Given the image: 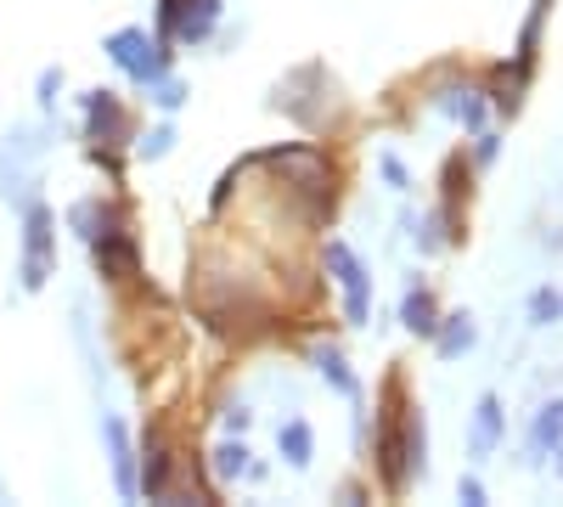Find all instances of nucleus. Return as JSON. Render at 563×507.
<instances>
[{
  "mask_svg": "<svg viewBox=\"0 0 563 507\" xmlns=\"http://www.w3.org/2000/svg\"><path fill=\"white\" fill-rule=\"evenodd\" d=\"M57 85H63L57 68H45V74H40V108H52V102H57Z\"/></svg>",
  "mask_w": 563,
  "mask_h": 507,
  "instance_id": "nucleus-22",
  "label": "nucleus"
},
{
  "mask_svg": "<svg viewBox=\"0 0 563 507\" xmlns=\"http://www.w3.org/2000/svg\"><path fill=\"white\" fill-rule=\"evenodd\" d=\"M547 456H552V474H558V480H563V445H552V451H547Z\"/></svg>",
  "mask_w": 563,
  "mask_h": 507,
  "instance_id": "nucleus-26",
  "label": "nucleus"
},
{
  "mask_svg": "<svg viewBox=\"0 0 563 507\" xmlns=\"http://www.w3.org/2000/svg\"><path fill=\"white\" fill-rule=\"evenodd\" d=\"M501 429H507V418H501V400H496V395H479V406H474V423H467V456H490V451L501 445Z\"/></svg>",
  "mask_w": 563,
  "mask_h": 507,
  "instance_id": "nucleus-8",
  "label": "nucleus"
},
{
  "mask_svg": "<svg viewBox=\"0 0 563 507\" xmlns=\"http://www.w3.org/2000/svg\"><path fill=\"white\" fill-rule=\"evenodd\" d=\"M249 456H254V451H249L243 440H220L209 469H214V480H243V474H249Z\"/></svg>",
  "mask_w": 563,
  "mask_h": 507,
  "instance_id": "nucleus-17",
  "label": "nucleus"
},
{
  "mask_svg": "<svg viewBox=\"0 0 563 507\" xmlns=\"http://www.w3.org/2000/svg\"><path fill=\"white\" fill-rule=\"evenodd\" d=\"M169 147H175V130H169V124H158V130L141 135V147H135V153H141V158H164Z\"/></svg>",
  "mask_w": 563,
  "mask_h": 507,
  "instance_id": "nucleus-20",
  "label": "nucleus"
},
{
  "mask_svg": "<svg viewBox=\"0 0 563 507\" xmlns=\"http://www.w3.org/2000/svg\"><path fill=\"white\" fill-rule=\"evenodd\" d=\"M456 496H462V502H467V507H485V485H479V480H474V474H467V480H462V485H456Z\"/></svg>",
  "mask_w": 563,
  "mask_h": 507,
  "instance_id": "nucleus-23",
  "label": "nucleus"
},
{
  "mask_svg": "<svg viewBox=\"0 0 563 507\" xmlns=\"http://www.w3.org/2000/svg\"><path fill=\"white\" fill-rule=\"evenodd\" d=\"M135 491L153 496V502L169 491V445H164L158 434L147 440V463H141V474H135Z\"/></svg>",
  "mask_w": 563,
  "mask_h": 507,
  "instance_id": "nucleus-14",
  "label": "nucleus"
},
{
  "mask_svg": "<svg viewBox=\"0 0 563 507\" xmlns=\"http://www.w3.org/2000/svg\"><path fill=\"white\" fill-rule=\"evenodd\" d=\"M400 321H406V333H411V339H434V328H440V305H434V294H429V288H411V294L400 299Z\"/></svg>",
  "mask_w": 563,
  "mask_h": 507,
  "instance_id": "nucleus-11",
  "label": "nucleus"
},
{
  "mask_svg": "<svg viewBox=\"0 0 563 507\" xmlns=\"http://www.w3.org/2000/svg\"><path fill=\"white\" fill-rule=\"evenodd\" d=\"M85 135L90 142H102V135H113L119 124H124V113H119V102L108 97V90H85Z\"/></svg>",
  "mask_w": 563,
  "mask_h": 507,
  "instance_id": "nucleus-13",
  "label": "nucleus"
},
{
  "mask_svg": "<svg viewBox=\"0 0 563 507\" xmlns=\"http://www.w3.org/2000/svg\"><path fill=\"white\" fill-rule=\"evenodd\" d=\"M496 147H501L496 135H490V130H479V164H496Z\"/></svg>",
  "mask_w": 563,
  "mask_h": 507,
  "instance_id": "nucleus-25",
  "label": "nucleus"
},
{
  "mask_svg": "<svg viewBox=\"0 0 563 507\" xmlns=\"http://www.w3.org/2000/svg\"><path fill=\"white\" fill-rule=\"evenodd\" d=\"M158 7H164V34H175L186 45H203L220 18V0H158Z\"/></svg>",
  "mask_w": 563,
  "mask_h": 507,
  "instance_id": "nucleus-5",
  "label": "nucleus"
},
{
  "mask_svg": "<svg viewBox=\"0 0 563 507\" xmlns=\"http://www.w3.org/2000/svg\"><path fill=\"white\" fill-rule=\"evenodd\" d=\"M276 451H282V463H288V469H310L316 463V429L305 418H288L276 429Z\"/></svg>",
  "mask_w": 563,
  "mask_h": 507,
  "instance_id": "nucleus-10",
  "label": "nucleus"
},
{
  "mask_svg": "<svg viewBox=\"0 0 563 507\" xmlns=\"http://www.w3.org/2000/svg\"><path fill=\"white\" fill-rule=\"evenodd\" d=\"M530 321H536V328H552V321H563V294H558V288H536V294H530Z\"/></svg>",
  "mask_w": 563,
  "mask_h": 507,
  "instance_id": "nucleus-18",
  "label": "nucleus"
},
{
  "mask_svg": "<svg viewBox=\"0 0 563 507\" xmlns=\"http://www.w3.org/2000/svg\"><path fill=\"white\" fill-rule=\"evenodd\" d=\"M52 225H57L52 209L29 203V214H23V265H18V283L29 294H40L45 283H52Z\"/></svg>",
  "mask_w": 563,
  "mask_h": 507,
  "instance_id": "nucleus-4",
  "label": "nucleus"
},
{
  "mask_svg": "<svg viewBox=\"0 0 563 507\" xmlns=\"http://www.w3.org/2000/svg\"><path fill=\"white\" fill-rule=\"evenodd\" d=\"M422 445H429V434H422V411H400V423L395 429H384L378 434V469H384V480L395 485V491H406L411 480H417V469H422Z\"/></svg>",
  "mask_w": 563,
  "mask_h": 507,
  "instance_id": "nucleus-1",
  "label": "nucleus"
},
{
  "mask_svg": "<svg viewBox=\"0 0 563 507\" xmlns=\"http://www.w3.org/2000/svg\"><path fill=\"white\" fill-rule=\"evenodd\" d=\"M552 445H563V400H547L536 411V423H530V451L547 456Z\"/></svg>",
  "mask_w": 563,
  "mask_h": 507,
  "instance_id": "nucleus-15",
  "label": "nucleus"
},
{
  "mask_svg": "<svg viewBox=\"0 0 563 507\" xmlns=\"http://www.w3.org/2000/svg\"><path fill=\"white\" fill-rule=\"evenodd\" d=\"M479 344V321L467 316V310H456V316H440V328H434V350H440V361H456V355H467Z\"/></svg>",
  "mask_w": 563,
  "mask_h": 507,
  "instance_id": "nucleus-9",
  "label": "nucleus"
},
{
  "mask_svg": "<svg viewBox=\"0 0 563 507\" xmlns=\"http://www.w3.org/2000/svg\"><path fill=\"white\" fill-rule=\"evenodd\" d=\"M249 423H254V411H243V406H225V429H231V434H243Z\"/></svg>",
  "mask_w": 563,
  "mask_h": 507,
  "instance_id": "nucleus-24",
  "label": "nucleus"
},
{
  "mask_svg": "<svg viewBox=\"0 0 563 507\" xmlns=\"http://www.w3.org/2000/svg\"><path fill=\"white\" fill-rule=\"evenodd\" d=\"M102 440H108V456H113V485H119V496L124 502H135L141 491H135V451H130V429H124V418H102Z\"/></svg>",
  "mask_w": 563,
  "mask_h": 507,
  "instance_id": "nucleus-7",
  "label": "nucleus"
},
{
  "mask_svg": "<svg viewBox=\"0 0 563 507\" xmlns=\"http://www.w3.org/2000/svg\"><path fill=\"white\" fill-rule=\"evenodd\" d=\"M321 260H327V271H333V283L344 288V321L350 328H366V316H372V276H366V265L355 260V249L344 238L327 243Z\"/></svg>",
  "mask_w": 563,
  "mask_h": 507,
  "instance_id": "nucleus-3",
  "label": "nucleus"
},
{
  "mask_svg": "<svg viewBox=\"0 0 563 507\" xmlns=\"http://www.w3.org/2000/svg\"><path fill=\"white\" fill-rule=\"evenodd\" d=\"M434 108H440L445 119H456L467 135H479V130L490 124V102H485V90H479V85H467V79L440 85V90H434Z\"/></svg>",
  "mask_w": 563,
  "mask_h": 507,
  "instance_id": "nucleus-6",
  "label": "nucleus"
},
{
  "mask_svg": "<svg viewBox=\"0 0 563 507\" xmlns=\"http://www.w3.org/2000/svg\"><path fill=\"white\" fill-rule=\"evenodd\" d=\"M378 175L389 180V187H395V192H411V175H406V164H400L395 153H384V158H378Z\"/></svg>",
  "mask_w": 563,
  "mask_h": 507,
  "instance_id": "nucleus-21",
  "label": "nucleus"
},
{
  "mask_svg": "<svg viewBox=\"0 0 563 507\" xmlns=\"http://www.w3.org/2000/svg\"><path fill=\"white\" fill-rule=\"evenodd\" d=\"M102 52L135 79V85H153V79H164L169 74V52H164V40H153L147 29H119V34H108V45Z\"/></svg>",
  "mask_w": 563,
  "mask_h": 507,
  "instance_id": "nucleus-2",
  "label": "nucleus"
},
{
  "mask_svg": "<svg viewBox=\"0 0 563 507\" xmlns=\"http://www.w3.org/2000/svg\"><path fill=\"white\" fill-rule=\"evenodd\" d=\"M316 366H321V378L333 384L344 400H361V384H355V373H350V361H344L333 344H321V350H316Z\"/></svg>",
  "mask_w": 563,
  "mask_h": 507,
  "instance_id": "nucleus-16",
  "label": "nucleus"
},
{
  "mask_svg": "<svg viewBox=\"0 0 563 507\" xmlns=\"http://www.w3.org/2000/svg\"><path fill=\"white\" fill-rule=\"evenodd\" d=\"M113 225H119V220H113V209H108V203H97V198H85V203H74V209H68V232H74L79 243H97L102 232H113Z\"/></svg>",
  "mask_w": 563,
  "mask_h": 507,
  "instance_id": "nucleus-12",
  "label": "nucleus"
},
{
  "mask_svg": "<svg viewBox=\"0 0 563 507\" xmlns=\"http://www.w3.org/2000/svg\"><path fill=\"white\" fill-rule=\"evenodd\" d=\"M153 102H158L164 113H175V108L186 102V85H180V79H169V74H164V79H153Z\"/></svg>",
  "mask_w": 563,
  "mask_h": 507,
  "instance_id": "nucleus-19",
  "label": "nucleus"
}]
</instances>
